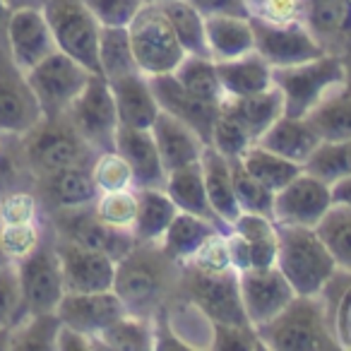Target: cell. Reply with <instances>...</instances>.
I'll return each instance as SVG.
<instances>
[{"label": "cell", "instance_id": "1f68e13d", "mask_svg": "<svg viewBox=\"0 0 351 351\" xmlns=\"http://www.w3.org/2000/svg\"><path fill=\"white\" fill-rule=\"evenodd\" d=\"M178 215L164 188H137V217L132 224V236L142 243H159L161 236Z\"/></svg>", "mask_w": 351, "mask_h": 351}, {"label": "cell", "instance_id": "d6a6232c", "mask_svg": "<svg viewBox=\"0 0 351 351\" xmlns=\"http://www.w3.org/2000/svg\"><path fill=\"white\" fill-rule=\"evenodd\" d=\"M215 231H224V229H219V226L210 219L188 215V212H178L176 219L171 221V226L166 229V234L161 236L159 245L173 263L183 265L197 253V248H200Z\"/></svg>", "mask_w": 351, "mask_h": 351}, {"label": "cell", "instance_id": "44dd1931", "mask_svg": "<svg viewBox=\"0 0 351 351\" xmlns=\"http://www.w3.org/2000/svg\"><path fill=\"white\" fill-rule=\"evenodd\" d=\"M152 92H154L159 108L171 116H176L178 121H183L186 125H191L202 140L210 145L212 125H215V118L219 113L217 104H207L202 99L193 97L191 92L181 87V82L173 77V73L166 75H152L149 77Z\"/></svg>", "mask_w": 351, "mask_h": 351}, {"label": "cell", "instance_id": "ac0fdd59", "mask_svg": "<svg viewBox=\"0 0 351 351\" xmlns=\"http://www.w3.org/2000/svg\"><path fill=\"white\" fill-rule=\"evenodd\" d=\"M53 248L58 253L60 269H63L65 291L89 293V291H111L113 274H116V260L106 253L84 248L73 241L56 236Z\"/></svg>", "mask_w": 351, "mask_h": 351}, {"label": "cell", "instance_id": "9a60e30c", "mask_svg": "<svg viewBox=\"0 0 351 351\" xmlns=\"http://www.w3.org/2000/svg\"><path fill=\"white\" fill-rule=\"evenodd\" d=\"M239 289L243 313L253 327L269 322L296 296L293 287L279 272L277 265H272V267H248L239 272Z\"/></svg>", "mask_w": 351, "mask_h": 351}, {"label": "cell", "instance_id": "8d00e7d4", "mask_svg": "<svg viewBox=\"0 0 351 351\" xmlns=\"http://www.w3.org/2000/svg\"><path fill=\"white\" fill-rule=\"evenodd\" d=\"M241 164H243V169L253 176L255 181L263 183V186L272 193H277V191H282L284 186H289V183L303 171L301 164H293V161H289V159H284V156L274 154V152L265 149V147H260L258 142L250 145L248 149L243 152Z\"/></svg>", "mask_w": 351, "mask_h": 351}, {"label": "cell", "instance_id": "e575fe53", "mask_svg": "<svg viewBox=\"0 0 351 351\" xmlns=\"http://www.w3.org/2000/svg\"><path fill=\"white\" fill-rule=\"evenodd\" d=\"M94 349L113 351H152L154 349V320L140 315H125L94 337Z\"/></svg>", "mask_w": 351, "mask_h": 351}, {"label": "cell", "instance_id": "4fadbf2b", "mask_svg": "<svg viewBox=\"0 0 351 351\" xmlns=\"http://www.w3.org/2000/svg\"><path fill=\"white\" fill-rule=\"evenodd\" d=\"M332 205H335V200H332L330 183L301 171L289 186L274 193L272 219L284 226L315 229Z\"/></svg>", "mask_w": 351, "mask_h": 351}, {"label": "cell", "instance_id": "ab89813d", "mask_svg": "<svg viewBox=\"0 0 351 351\" xmlns=\"http://www.w3.org/2000/svg\"><path fill=\"white\" fill-rule=\"evenodd\" d=\"M140 73L135 53H132L128 27H101L99 34V75L116 80L123 75Z\"/></svg>", "mask_w": 351, "mask_h": 351}, {"label": "cell", "instance_id": "603a6c76", "mask_svg": "<svg viewBox=\"0 0 351 351\" xmlns=\"http://www.w3.org/2000/svg\"><path fill=\"white\" fill-rule=\"evenodd\" d=\"M149 130L154 135L156 149L161 154L166 173L173 169H181V166L197 164L202 156V149L207 147V142L191 125H186L183 121H178V118L166 111H159V116L154 118Z\"/></svg>", "mask_w": 351, "mask_h": 351}, {"label": "cell", "instance_id": "b9f144b4", "mask_svg": "<svg viewBox=\"0 0 351 351\" xmlns=\"http://www.w3.org/2000/svg\"><path fill=\"white\" fill-rule=\"evenodd\" d=\"M320 296L325 301L327 317L337 341L341 349L351 351V272L337 269Z\"/></svg>", "mask_w": 351, "mask_h": 351}, {"label": "cell", "instance_id": "c3c4849f", "mask_svg": "<svg viewBox=\"0 0 351 351\" xmlns=\"http://www.w3.org/2000/svg\"><path fill=\"white\" fill-rule=\"evenodd\" d=\"M210 145L215 147L219 154H224L226 159H241L243 152L248 149L250 145H255V140L229 111L219 108V113H217V118H215V125H212Z\"/></svg>", "mask_w": 351, "mask_h": 351}, {"label": "cell", "instance_id": "f6af8a7d", "mask_svg": "<svg viewBox=\"0 0 351 351\" xmlns=\"http://www.w3.org/2000/svg\"><path fill=\"white\" fill-rule=\"evenodd\" d=\"M94 215L106 226L121 231H132L137 217V188H125V191H108L99 193V197L92 205Z\"/></svg>", "mask_w": 351, "mask_h": 351}, {"label": "cell", "instance_id": "03108f58", "mask_svg": "<svg viewBox=\"0 0 351 351\" xmlns=\"http://www.w3.org/2000/svg\"><path fill=\"white\" fill-rule=\"evenodd\" d=\"M10 263V260L5 258V253H3V248H0V267H3V265H8Z\"/></svg>", "mask_w": 351, "mask_h": 351}, {"label": "cell", "instance_id": "83f0119b", "mask_svg": "<svg viewBox=\"0 0 351 351\" xmlns=\"http://www.w3.org/2000/svg\"><path fill=\"white\" fill-rule=\"evenodd\" d=\"M164 191H166V195L173 200V205L178 207V212H188V215L210 219L224 231L229 229V226L215 215L210 200H207L200 161H197V164H188V166H181V169L169 171V173H166Z\"/></svg>", "mask_w": 351, "mask_h": 351}, {"label": "cell", "instance_id": "7a4b0ae2", "mask_svg": "<svg viewBox=\"0 0 351 351\" xmlns=\"http://www.w3.org/2000/svg\"><path fill=\"white\" fill-rule=\"evenodd\" d=\"M269 351H337L341 349L332 332L322 296H293L282 313L255 327Z\"/></svg>", "mask_w": 351, "mask_h": 351}, {"label": "cell", "instance_id": "7402d4cb", "mask_svg": "<svg viewBox=\"0 0 351 351\" xmlns=\"http://www.w3.org/2000/svg\"><path fill=\"white\" fill-rule=\"evenodd\" d=\"M116 152L132 169L135 188H164L166 169L149 128L118 125Z\"/></svg>", "mask_w": 351, "mask_h": 351}, {"label": "cell", "instance_id": "d590c367", "mask_svg": "<svg viewBox=\"0 0 351 351\" xmlns=\"http://www.w3.org/2000/svg\"><path fill=\"white\" fill-rule=\"evenodd\" d=\"M308 123L317 132L320 142H344L351 140V94L344 87L320 101L311 113Z\"/></svg>", "mask_w": 351, "mask_h": 351}, {"label": "cell", "instance_id": "277c9868", "mask_svg": "<svg viewBox=\"0 0 351 351\" xmlns=\"http://www.w3.org/2000/svg\"><path fill=\"white\" fill-rule=\"evenodd\" d=\"M272 84L282 92L284 116L306 118L317 104L344 87V60L325 53L289 68H272Z\"/></svg>", "mask_w": 351, "mask_h": 351}, {"label": "cell", "instance_id": "5bb4252c", "mask_svg": "<svg viewBox=\"0 0 351 351\" xmlns=\"http://www.w3.org/2000/svg\"><path fill=\"white\" fill-rule=\"evenodd\" d=\"M255 32V51L267 60L272 68H289V65L306 63V60L325 56L322 46L315 36L308 32L303 22H263L253 20Z\"/></svg>", "mask_w": 351, "mask_h": 351}, {"label": "cell", "instance_id": "d6986e66", "mask_svg": "<svg viewBox=\"0 0 351 351\" xmlns=\"http://www.w3.org/2000/svg\"><path fill=\"white\" fill-rule=\"evenodd\" d=\"M125 313H128L125 306L113 293V289L111 291H89V293L65 291V296L60 298L58 308H56V315L60 317L63 325L84 332L92 339L99 332L106 330L108 325L121 320Z\"/></svg>", "mask_w": 351, "mask_h": 351}, {"label": "cell", "instance_id": "f546056e", "mask_svg": "<svg viewBox=\"0 0 351 351\" xmlns=\"http://www.w3.org/2000/svg\"><path fill=\"white\" fill-rule=\"evenodd\" d=\"M200 166L212 210L226 226H231V221L241 215V207L236 202L234 193V181H231V161L224 154H219L212 145H207L202 149Z\"/></svg>", "mask_w": 351, "mask_h": 351}, {"label": "cell", "instance_id": "f907efd6", "mask_svg": "<svg viewBox=\"0 0 351 351\" xmlns=\"http://www.w3.org/2000/svg\"><path fill=\"white\" fill-rule=\"evenodd\" d=\"M25 313L20 291V277H17V265L8 263L0 267V327H12Z\"/></svg>", "mask_w": 351, "mask_h": 351}, {"label": "cell", "instance_id": "d4e9b609", "mask_svg": "<svg viewBox=\"0 0 351 351\" xmlns=\"http://www.w3.org/2000/svg\"><path fill=\"white\" fill-rule=\"evenodd\" d=\"M39 181L46 202L56 212L92 207L99 197V188L94 183L89 166H70V169L41 176Z\"/></svg>", "mask_w": 351, "mask_h": 351}, {"label": "cell", "instance_id": "836d02e7", "mask_svg": "<svg viewBox=\"0 0 351 351\" xmlns=\"http://www.w3.org/2000/svg\"><path fill=\"white\" fill-rule=\"evenodd\" d=\"M229 229L236 231V234L248 243L250 265H253V267H272V265L277 263L279 229L272 217L241 212V215L231 221Z\"/></svg>", "mask_w": 351, "mask_h": 351}, {"label": "cell", "instance_id": "9c48e42d", "mask_svg": "<svg viewBox=\"0 0 351 351\" xmlns=\"http://www.w3.org/2000/svg\"><path fill=\"white\" fill-rule=\"evenodd\" d=\"M41 10L49 20L58 51L75 58L89 73H99L101 25L84 5V0H46Z\"/></svg>", "mask_w": 351, "mask_h": 351}, {"label": "cell", "instance_id": "f35d334b", "mask_svg": "<svg viewBox=\"0 0 351 351\" xmlns=\"http://www.w3.org/2000/svg\"><path fill=\"white\" fill-rule=\"evenodd\" d=\"M173 77L181 82L186 92H191L193 97L202 99L207 104L219 106L221 99H224V89L219 84V75H217V63L210 56L186 53V58L173 70Z\"/></svg>", "mask_w": 351, "mask_h": 351}, {"label": "cell", "instance_id": "94428289", "mask_svg": "<svg viewBox=\"0 0 351 351\" xmlns=\"http://www.w3.org/2000/svg\"><path fill=\"white\" fill-rule=\"evenodd\" d=\"M10 8H8L5 0H0V46H5V27L8 20H10Z\"/></svg>", "mask_w": 351, "mask_h": 351}, {"label": "cell", "instance_id": "cb8c5ba5", "mask_svg": "<svg viewBox=\"0 0 351 351\" xmlns=\"http://www.w3.org/2000/svg\"><path fill=\"white\" fill-rule=\"evenodd\" d=\"M113 101H116L118 123L125 128H152L154 118L159 116V101L152 92L149 77L142 73L123 75L108 80Z\"/></svg>", "mask_w": 351, "mask_h": 351}, {"label": "cell", "instance_id": "30bf717a", "mask_svg": "<svg viewBox=\"0 0 351 351\" xmlns=\"http://www.w3.org/2000/svg\"><path fill=\"white\" fill-rule=\"evenodd\" d=\"M65 118L97 154L106 149H116V132L121 123H118L111 87H108V80L104 75L94 73L89 77L87 87L73 101Z\"/></svg>", "mask_w": 351, "mask_h": 351}, {"label": "cell", "instance_id": "3957f363", "mask_svg": "<svg viewBox=\"0 0 351 351\" xmlns=\"http://www.w3.org/2000/svg\"><path fill=\"white\" fill-rule=\"evenodd\" d=\"M279 229L277 267L293 287L296 296H320L330 279L337 274V263L317 229L284 226Z\"/></svg>", "mask_w": 351, "mask_h": 351}, {"label": "cell", "instance_id": "7dc6e473", "mask_svg": "<svg viewBox=\"0 0 351 351\" xmlns=\"http://www.w3.org/2000/svg\"><path fill=\"white\" fill-rule=\"evenodd\" d=\"M92 178L97 183L99 193L108 191H125V188H135V178H132V169L128 166V161L118 154L116 149L99 152L94 156L92 166Z\"/></svg>", "mask_w": 351, "mask_h": 351}, {"label": "cell", "instance_id": "91938a15", "mask_svg": "<svg viewBox=\"0 0 351 351\" xmlns=\"http://www.w3.org/2000/svg\"><path fill=\"white\" fill-rule=\"evenodd\" d=\"M332 200L339 202V205H351V176H346V178L332 186Z\"/></svg>", "mask_w": 351, "mask_h": 351}, {"label": "cell", "instance_id": "9f6ffc18", "mask_svg": "<svg viewBox=\"0 0 351 351\" xmlns=\"http://www.w3.org/2000/svg\"><path fill=\"white\" fill-rule=\"evenodd\" d=\"M183 265H191V267L202 269V272H224V269H231L229 248H226V231H215L197 248V253Z\"/></svg>", "mask_w": 351, "mask_h": 351}, {"label": "cell", "instance_id": "ffe728a7", "mask_svg": "<svg viewBox=\"0 0 351 351\" xmlns=\"http://www.w3.org/2000/svg\"><path fill=\"white\" fill-rule=\"evenodd\" d=\"M303 25L325 53L351 56V0H306Z\"/></svg>", "mask_w": 351, "mask_h": 351}, {"label": "cell", "instance_id": "6da1fadb", "mask_svg": "<svg viewBox=\"0 0 351 351\" xmlns=\"http://www.w3.org/2000/svg\"><path fill=\"white\" fill-rule=\"evenodd\" d=\"M181 265L173 263L159 243L137 241L130 253L116 263L113 293L130 315L154 317L178 287Z\"/></svg>", "mask_w": 351, "mask_h": 351}, {"label": "cell", "instance_id": "ee69618b", "mask_svg": "<svg viewBox=\"0 0 351 351\" xmlns=\"http://www.w3.org/2000/svg\"><path fill=\"white\" fill-rule=\"evenodd\" d=\"M303 171L330 183V186L351 176V140L320 142L317 149L311 154V159L303 164Z\"/></svg>", "mask_w": 351, "mask_h": 351}, {"label": "cell", "instance_id": "f1b7e54d", "mask_svg": "<svg viewBox=\"0 0 351 351\" xmlns=\"http://www.w3.org/2000/svg\"><path fill=\"white\" fill-rule=\"evenodd\" d=\"M215 63L224 97H248L272 87V65L258 51L231 60H215Z\"/></svg>", "mask_w": 351, "mask_h": 351}, {"label": "cell", "instance_id": "bcb514c9", "mask_svg": "<svg viewBox=\"0 0 351 351\" xmlns=\"http://www.w3.org/2000/svg\"><path fill=\"white\" fill-rule=\"evenodd\" d=\"M229 161H231V181H234L236 202H239L241 212L272 217L274 193L267 191L263 183L255 181L253 176L243 169L241 159H229Z\"/></svg>", "mask_w": 351, "mask_h": 351}, {"label": "cell", "instance_id": "6f0895ef", "mask_svg": "<svg viewBox=\"0 0 351 351\" xmlns=\"http://www.w3.org/2000/svg\"><path fill=\"white\" fill-rule=\"evenodd\" d=\"M188 3L205 17H217V15L250 17L248 3H245V0H188Z\"/></svg>", "mask_w": 351, "mask_h": 351}, {"label": "cell", "instance_id": "4dcf8cb0", "mask_svg": "<svg viewBox=\"0 0 351 351\" xmlns=\"http://www.w3.org/2000/svg\"><path fill=\"white\" fill-rule=\"evenodd\" d=\"M205 34L212 60H231L255 51V32L250 17H205Z\"/></svg>", "mask_w": 351, "mask_h": 351}, {"label": "cell", "instance_id": "e0dca14e", "mask_svg": "<svg viewBox=\"0 0 351 351\" xmlns=\"http://www.w3.org/2000/svg\"><path fill=\"white\" fill-rule=\"evenodd\" d=\"M5 49L20 70H32L36 63L58 51L53 32L41 8H17L5 27Z\"/></svg>", "mask_w": 351, "mask_h": 351}, {"label": "cell", "instance_id": "74e56055", "mask_svg": "<svg viewBox=\"0 0 351 351\" xmlns=\"http://www.w3.org/2000/svg\"><path fill=\"white\" fill-rule=\"evenodd\" d=\"M159 8L164 10L171 29L178 36L186 53L210 56L205 34V15H200L188 0H164V3H159Z\"/></svg>", "mask_w": 351, "mask_h": 351}, {"label": "cell", "instance_id": "680465c9", "mask_svg": "<svg viewBox=\"0 0 351 351\" xmlns=\"http://www.w3.org/2000/svg\"><path fill=\"white\" fill-rule=\"evenodd\" d=\"M56 349L58 351H89V349H94V339L89 335H84V332L73 330V327L60 322Z\"/></svg>", "mask_w": 351, "mask_h": 351}, {"label": "cell", "instance_id": "11a10c76", "mask_svg": "<svg viewBox=\"0 0 351 351\" xmlns=\"http://www.w3.org/2000/svg\"><path fill=\"white\" fill-rule=\"evenodd\" d=\"M101 27H128L145 5L142 0H84Z\"/></svg>", "mask_w": 351, "mask_h": 351}, {"label": "cell", "instance_id": "60d3db41", "mask_svg": "<svg viewBox=\"0 0 351 351\" xmlns=\"http://www.w3.org/2000/svg\"><path fill=\"white\" fill-rule=\"evenodd\" d=\"M60 317L56 313H27L10 327L12 351H53Z\"/></svg>", "mask_w": 351, "mask_h": 351}, {"label": "cell", "instance_id": "e7e4bbea", "mask_svg": "<svg viewBox=\"0 0 351 351\" xmlns=\"http://www.w3.org/2000/svg\"><path fill=\"white\" fill-rule=\"evenodd\" d=\"M344 89L351 94V56L344 58Z\"/></svg>", "mask_w": 351, "mask_h": 351}, {"label": "cell", "instance_id": "6125c7cd", "mask_svg": "<svg viewBox=\"0 0 351 351\" xmlns=\"http://www.w3.org/2000/svg\"><path fill=\"white\" fill-rule=\"evenodd\" d=\"M10 10H17V8H44L46 0H5Z\"/></svg>", "mask_w": 351, "mask_h": 351}, {"label": "cell", "instance_id": "8fae6325", "mask_svg": "<svg viewBox=\"0 0 351 351\" xmlns=\"http://www.w3.org/2000/svg\"><path fill=\"white\" fill-rule=\"evenodd\" d=\"M41 121L44 113L25 70L17 68L5 46H0V135L22 140Z\"/></svg>", "mask_w": 351, "mask_h": 351}, {"label": "cell", "instance_id": "7c38bea8", "mask_svg": "<svg viewBox=\"0 0 351 351\" xmlns=\"http://www.w3.org/2000/svg\"><path fill=\"white\" fill-rule=\"evenodd\" d=\"M15 265L25 313H56L60 298L65 296V282L53 243L41 241L34 253H29Z\"/></svg>", "mask_w": 351, "mask_h": 351}, {"label": "cell", "instance_id": "5b68a950", "mask_svg": "<svg viewBox=\"0 0 351 351\" xmlns=\"http://www.w3.org/2000/svg\"><path fill=\"white\" fill-rule=\"evenodd\" d=\"M25 156L36 176H49L70 166H92L97 152L80 137L68 118H44L22 137Z\"/></svg>", "mask_w": 351, "mask_h": 351}, {"label": "cell", "instance_id": "db71d44e", "mask_svg": "<svg viewBox=\"0 0 351 351\" xmlns=\"http://www.w3.org/2000/svg\"><path fill=\"white\" fill-rule=\"evenodd\" d=\"M253 20L263 22H303L306 0H245Z\"/></svg>", "mask_w": 351, "mask_h": 351}, {"label": "cell", "instance_id": "484cf974", "mask_svg": "<svg viewBox=\"0 0 351 351\" xmlns=\"http://www.w3.org/2000/svg\"><path fill=\"white\" fill-rule=\"evenodd\" d=\"M219 108L229 111L258 142L265 130H269L284 116V99L282 92L272 84L269 89L248 94V97H224Z\"/></svg>", "mask_w": 351, "mask_h": 351}, {"label": "cell", "instance_id": "ba28073f", "mask_svg": "<svg viewBox=\"0 0 351 351\" xmlns=\"http://www.w3.org/2000/svg\"><path fill=\"white\" fill-rule=\"evenodd\" d=\"M25 75L44 118H63L94 73L63 51H53Z\"/></svg>", "mask_w": 351, "mask_h": 351}, {"label": "cell", "instance_id": "4316f807", "mask_svg": "<svg viewBox=\"0 0 351 351\" xmlns=\"http://www.w3.org/2000/svg\"><path fill=\"white\" fill-rule=\"evenodd\" d=\"M258 145L274 152V154L284 156V159L293 161V164L303 166L311 159L313 152L317 149L320 137L313 130L308 118L282 116L269 130H265V135L258 140Z\"/></svg>", "mask_w": 351, "mask_h": 351}, {"label": "cell", "instance_id": "003e7915", "mask_svg": "<svg viewBox=\"0 0 351 351\" xmlns=\"http://www.w3.org/2000/svg\"><path fill=\"white\" fill-rule=\"evenodd\" d=\"M145 5H159V3H164V0H142Z\"/></svg>", "mask_w": 351, "mask_h": 351}, {"label": "cell", "instance_id": "681fc988", "mask_svg": "<svg viewBox=\"0 0 351 351\" xmlns=\"http://www.w3.org/2000/svg\"><path fill=\"white\" fill-rule=\"evenodd\" d=\"M44 241L39 221L29 224H0V248L10 263H20L29 253H34Z\"/></svg>", "mask_w": 351, "mask_h": 351}, {"label": "cell", "instance_id": "f5cc1de1", "mask_svg": "<svg viewBox=\"0 0 351 351\" xmlns=\"http://www.w3.org/2000/svg\"><path fill=\"white\" fill-rule=\"evenodd\" d=\"M212 349L219 351H263L265 344L250 322L245 325H215Z\"/></svg>", "mask_w": 351, "mask_h": 351}, {"label": "cell", "instance_id": "2e32d148", "mask_svg": "<svg viewBox=\"0 0 351 351\" xmlns=\"http://www.w3.org/2000/svg\"><path fill=\"white\" fill-rule=\"evenodd\" d=\"M56 234H58V239L73 241V243L84 245V248L106 253L116 263L125 253H130L132 245L137 243L132 231L113 229V226H106L104 221H99L92 207L56 212Z\"/></svg>", "mask_w": 351, "mask_h": 351}, {"label": "cell", "instance_id": "816d5d0a", "mask_svg": "<svg viewBox=\"0 0 351 351\" xmlns=\"http://www.w3.org/2000/svg\"><path fill=\"white\" fill-rule=\"evenodd\" d=\"M39 197L29 191H10L0 193V224H29L39 221Z\"/></svg>", "mask_w": 351, "mask_h": 351}, {"label": "cell", "instance_id": "52a82bcc", "mask_svg": "<svg viewBox=\"0 0 351 351\" xmlns=\"http://www.w3.org/2000/svg\"><path fill=\"white\" fill-rule=\"evenodd\" d=\"M132 53L142 75H166L178 68L186 51L173 34L164 10L159 5H142L140 12L128 25Z\"/></svg>", "mask_w": 351, "mask_h": 351}, {"label": "cell", "instance_id": "be15d7a7", "mask_svg": "<svg viewBox=\"0 0 351 351\" xmlns=\"http://www.w3.org/2000/svg\"><path fill=\"white\" fill-rule=\"evenodd\" d=\"M10 349V327H0V351Z\"/></svg>", "mask_w": 351, "mask_h": 351}, {"label": "cell", "instance_id": "8992f818", "mask_svg": "<svg viewBox=\"0 0 351 351\" xmlns=\"http://www.w3.org/2000/svg\"><path fill=\"white\" fill-rule=\"evenodd\" d=\"M176 293L191 298L212 325H245L239 289V272L234 267L224 272H202L191 265H181Z\"/></svg>", "mask_w": 351, "mask_h": 351}, {"label": "cell", "instance_id": "7bdbcfd3", "mask_svg": "<svg viewBox=\"0 0 351 351\" xmlns=\"http://www.w3.org/2000/svg\"><path fill=\"white\" fill-rule=\"evenodd\" d=\"M315 229L330 248L337 267L351 272V205L335 202Z\"/></svg>", "mask_w": 351, "mask_h": 351}]
</instances>
